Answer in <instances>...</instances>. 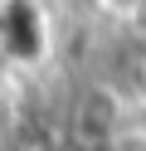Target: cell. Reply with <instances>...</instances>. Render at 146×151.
<instances>
[{"label": "cell", "mask_w": 146, "mask_h": 151, "mask_svg": "<svg viewBox=\"0 0 146 151\" xmlns=\"http://www.w3.org/2000/svg\"><path fill=\"white\" fill-rule=\"evenodd\" d=\"M49 49V20L34 0H0V54L15 63H39Z\"/></svg>", "instance_id": "obj_1"}]
</instances>
